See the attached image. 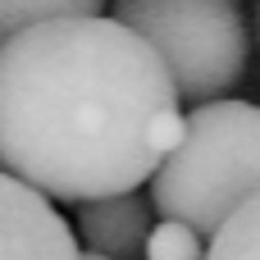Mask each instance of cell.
<instances>
[{
  "mask_svg": "<svg viewBox=\"0 0 260 260\" xmlns=\"http://www.w3.org/2000/svg\"><path fill=\"white\" fill-rule=\"evenodd\" d=\"M206 260H260V192L247 197L206 242Z\"/></svg>",
  "mask_w": 260,
  "mask_h": 260,
  "instance_id": "cell-6",
  "label": "cell"
},
{
  "mask_svg": "<svg viewBox=\"0 0 260 260\" xmlns=\"http://www.w3.org/2000/svg\"><path fill=\"white\" fill-rule=\"evenodd\" d=\"M183 142V96L119 18L69 14L0 41V169L50 201L142 187Z\"/></svg>",
  "mask_w": 260,
  "mask_h": 260,
  "instance_id": "cell-1",
  "label": "cell"
},
{
  "mask_svg": "<svg viewBox=\"0 0 260 260\" xmlns=\"http://www.w3.org/2000/svg\"><path fill=\"white\" fill-rule=\"evenodd\" d=\"M82 260H110V256H101V251H82Z\"/></svg>",
  "mask_w": 260,
  "mask_h": 260,
  "instance_id": "cell-9",
  "label": "cell"
},
{
  "mask_svg": "<svg viewBox=\"0 0 260 260\" xmlns=\"http://www.w3.org/2000/svg\"><path fill=\"white\" fill-rule=\"evenodd\" d=\"M206 242H210V238H206L201 229L160 215V224H151V233H146L142 256L146 260H206Z\"/></svg>",
  "mask_w": 260,
  "mask_h": 260,
  "instance_id": "cell-8",
  "label": "cell"
},
{
  "mask_svg": "<svg viewBox=\"0 0 260 260\" xmlns=\"http://www.w3.org/2000/svg\"><path fill=\"white\" fill-rule=\"evenodd\" d=\"M0 260H82V247L50 197L0 169Z\"/></svg>",
  "mask_w": 260,
  "mask_h": 260,
  "instance_id": "cell-4",
  "label": "cell"
},
{
  "mask_svg": "<svg viewBox=\"0 0 260 260\" xmlns=\"http://www.w3.org/2000/svg\"><path fill=\"white\" fill-rule=\"evenodd\" d=\"M105 0H0V41L14 32L46 23V18H69V14H101Z\"/></svg>",
  "mask_w": 260,
  "mask_h": 260,
  "instance_id": "cell-7",
  "label": "cell"
},
{
  "mask_svg": "<svg viewBox=\"0 0 260 260\" xmlns=\"http://www.w3.org/2000/svg\"><path fill=\"white\" fill-rule=\"evenodd\" d=\"M146 183L151 210L210 238L247 197L260 192V105L229 96L197 101L183 114V142Z\"/></svg>",
  "mask_w": 260,
  "mask_h": 260,
  "instance_id": "cell-2",
  "label": "cell"
},
{
  "mask_svg": "<svg viewBox=\"0 0 260 260\" xmlns=\"http://www.w3.org/2000/svg\"><path fill=\"white\" fill-rule=\"evenodd\" d=\"M114 18L151 41L187 105L247 78L251 37L238 0H114Z\"/></svg>",
  "mask_w": 260,
  "mask_h": 260,
  "instance_id": "cell-3",
  "label": "cell"
},
{
  "mask_svg": "<svg viewBox=\"0 0 260 260\" xmlns=\"http://www.w3.org/2000/svg\"><path fill=\"white\" fill-rule=\"evenodd\" d=\"M146 233H151V197H137V187L78 201V242L87 251H101L110 260H137Z\"/></svg>",
  "mask_w": 260,
  "mask_h": 260,
  "instance_id": "cell-5",
  "label": "cell"
}]
</instances>
